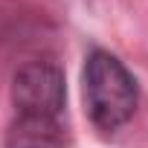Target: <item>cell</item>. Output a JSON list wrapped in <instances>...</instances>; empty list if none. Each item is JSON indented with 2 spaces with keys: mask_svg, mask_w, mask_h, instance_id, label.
<instances>
[{
  "mask_svg": "<svg viewBox=\"0 0 148 148\" xmlns=\"http://www.w3.org/2000/svg\"><path fill=\"white\" fill-rule=\"evenodd\" d=\"M82 90H84V110L93 128L102 134H113L125 128L136 113L139 105L136 76L110 49L93 47L84 55Z\"/></svg>",
  "mask_w": 148,
  "mask_h": 148,
  "instance_id": "1",
  "label": "cell"
},
{
  "mask_svg": "<svg viewBox=\"0 0 148 148\" xmlns=\"http://www.w3.org/2000/svg\"><path fill=\"white\" fill-rule=\"evenodd\" d=\"M12 108L15 113L55 116L67 110V79L64 70L49 58L26 61L12 76Z\"/></svg>",
  "mask_w": 148,
  "mask_h": 148,
  "instance_id": "2",
  "label": "cell"
},
{
  "mask_svg": "<svg viewBox=\"0 0 148 148\" xmlns=\"http://www.w3.org/2000/svg\"><path fill=\"white\" fill-rule=\"evenodd\" d=\"M3 148H67V128L55 116L15 113L6 128Z\"/></svg>",
  "mask_w": 148,
  "mask_h": 148,
  "instance_id": "3",
  "label": "cell"
}]
</instances>
